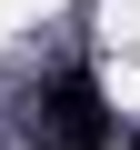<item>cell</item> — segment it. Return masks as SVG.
<instances>
[{"mask_svg": "<svg viewBox=\"0 0 140 150\" xmlns=\"http://www.w3.org/2000/svg\"><path fill=\"white\" fill-rule=\"evenodd\" d=\"M30 130H40V150H110V140H120V130H110V110H100V90H90V70L40 80Z\"/></svg>", "mask_w": 140, "mask_h": 150, "instance_id": "6da1fadb", "label": "cell"}]
</instances>
